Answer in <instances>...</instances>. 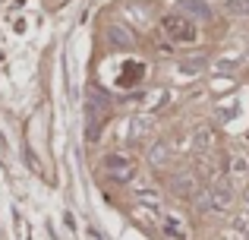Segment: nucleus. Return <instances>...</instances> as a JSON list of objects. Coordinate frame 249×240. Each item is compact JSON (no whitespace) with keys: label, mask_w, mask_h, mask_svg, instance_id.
I'll list each match as a JSON object with an SVG mask.
<instances>
[{"label":"nucleus","mask_w":249,"mask_h":240,"mask_svg":"<svg viewBox=\"0 0 249 240\" xmlns=\"http://www.w3.org/2000/svg\"><path fill=\"white\" fill-rule=\"evenodd\" d=\"M107 117H110V105L98 92H89V98H85V139L98 142V136H101Z\"/></svg>","instance_id":"obj_1"},{"label":"nucleus","mask_w":249,"mask_h":240,"mask_svg":"<svg viewBox=\"0 0 249 240\" xmlns=\"http://www.w3.org/2000/svg\"><path fill=\"white\" fill-rule=\"evenodd\" d=\"M101 174L107 180H114V184H129L136 177V158L133 155H123V152H110L101 161Z\"/></svg>","instance_id":"obj_2"},{"label":"nucleus","mask_w":249,"mask_h":240,"mask_svg":"<svg viewBox=\"0 0 249 240\" xmlns=\"http://www.w3.org/2000/svg\"><path fill=\"white\" fill-rule=\"evenodd\" d=\"M164 32H167V38H174V41H183V44H193L196 38H199V32H196V25L189 22L183 13H167L164 16Z\"/></svg>","instance_id":"obj_3"},{"label":"nucleus","mask_w":249,"mask_h":240,"mask_svg":"<svg viewBox=\"0 0 249 240\" xmlns=\"http://www.w3.org/2000/svg\"><path fill=\"white\" fill-rule=\"evenodd\" d=\"M231 203H233V186L227 184V180H218V184L208 190V196L199 199L202 212H227Z\"/></svg>","instance_id":"obj_4"},{"label":"nucleus","mask_w":249,"mask_h":240,"mask_svg":"<svg viewBox=\"0 0 249 240\" xmlns=\"http://www.w3.org/2000/svg\"><path fill=\"white\" fill-rule=\"evenodd\" d=\"M177 13L183 16H196V19H208V3L205 0H177Z\"/></svg>","instance_id":"obj_5"},{"label":"nucleus","mask_w":249,"mask_h":240,"mask_svg":"<svg viewBox=\"0 0 249 240\" xmlns=\"http://www.w3.org/2000/svg\"><path fill=\"white\" fill-rule=\"evenodd\" d=\"M170 190H174V196H180V199H193L196 196V177L180 174V177L170 180Z\"/></svg>","instance_id":"obj_6"},{"label":"nucleus","mask_w":249,"mask_h":240,"mask_svg":"<svg viewBox=\"0 0 249 240\" xmlns=\"http://www.w3.org/2000/svg\"><path fill=\"white\" fill-rule=\"evenodd\" d=\"M164 234H167L170 240H186V237H189V234H186V224H183L177 215H167V218H164Z\"/></svg>","instance_id":"obj_7"},{"label":"nucleus","mask_w":249,"mask_h":240,"mask_svg":"<svg viewBox=\"0 0 249 240\" xmlns=\"http://www.w3.org/2000/svg\"><path fill=\"white\" fill-rule=\"evenodd\" d=\"M142 73H145V70H142V63L139 60H129L126 67H123L120 82H123V86H126V82H136V79H142Z\"/></svg>","instance_id":"obj_8"},{"label":"nucleus","mask_w":249,"mask_h":240,"mask_svg":"<svg viewBox=\"0 0 249 240\" xmlns=\"http://www.w3.org/2000/svg\"><path fill=\"white\" fill-rule=\"evenodd\" d=\"M224 10L233 16H249V0H224Z\"/></svg>","instance_id":"obj_9"},{"label":"nucleus","mask_w":249,"mask_h":240,"mask_svg":"<svg viewBox=\"0 0 249 240\" xmlns=\"http://www.w3.org/2000/svg\"><path fill=\"white\" fill-rule=\"evenodd\" d=\"M196 146H199V148H202V146H205V148L212 146V129H199V136H196Z\"/></svg>","instance_id":"obj_10"},{"label":"nucleus","mask_w":249,"mask_h":240,"mask_svg":"<svg viewBox=\"0 0 249 240\" xmlns=\"http://www.w3.org/2000/svg\"><path fill=\"white\" fill-rule=\"evenodd\" d=\"M233 171L243 174V171H246V161H243V158H233Z\"/></svg>","instance_id":"obj_11"}]
</instances>
